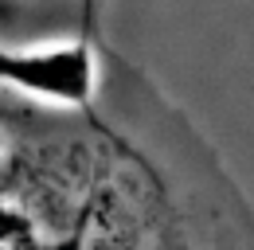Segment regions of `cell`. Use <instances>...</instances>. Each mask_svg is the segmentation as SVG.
<instances>
[{
  "label": "cell",
  "instance_id": "1",
  "mask_svg": "<svg viewBox=\"0 0 254 250\" xmlns=\"http://www.w3.org/2000/svg\"><path fill=\"white\" fill-rule=\"evenodd\" d=\"M0 250H254V203L94 24L51 70L0 78Z\"/></svg>",
  "mask_w": 254,
  "mask_h": 250
},
{
  "label": "cell",
  "instance_id": "2",
  "mask_svg": "<svg viewBox=\"0 0 254 250\" xmlns=\"http://www.w3.org/2000/svg\"><path fill=\"white\" fill-rule=\"evenodd\" d=\"M102 12H106V0H82L74 12L55 20V28L43 31H12L8 24H0V78L51 70L55 62L70 55L82 31L102 24Z\"/></svg>",
  "mask_w": 254,
  "mask_h": 250
}]
</instances>
